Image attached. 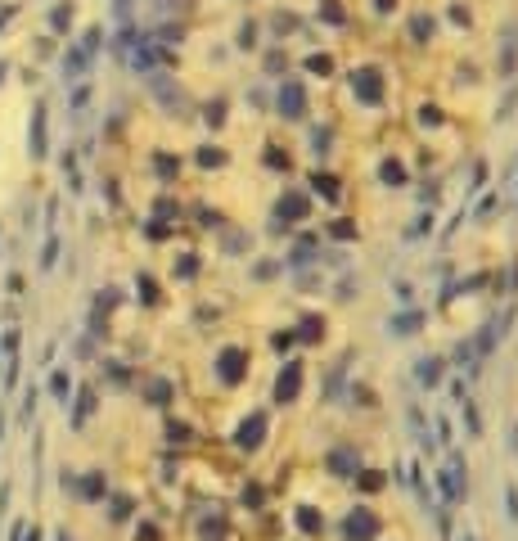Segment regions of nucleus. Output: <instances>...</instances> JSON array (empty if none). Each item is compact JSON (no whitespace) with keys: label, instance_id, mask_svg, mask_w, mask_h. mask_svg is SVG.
<instances>
[{"label":"nucleus","instance_id":"2","mask_svg":"<svg viewBox=\"0 0 518 541\" xmlns=\"http://www.w3.org/2000/svg\"><path fill=\"white\" fill-rule=\"evenodd\" d=\"M0 81H5V63H0Z\"/></svg>","mask_w":518,"mask_h":541},{"label":"nucleus","instance_id":"1","mask_svg":"<svg viewBox=\"0 0 518 541\" xmlns=\"http://www.w3.org/2000/svg\"><path fill=\"white\" fill-rule=\"evenodd\" d=\"M45 154V109L36 104V113H32V158H41Z\"/></svg>","mask_w":518,"mask_h":541}]
</instances>
